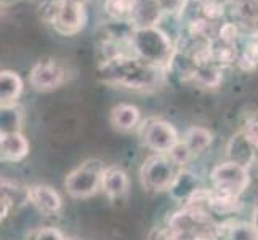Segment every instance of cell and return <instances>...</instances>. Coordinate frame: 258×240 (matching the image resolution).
Segmentation results:
<instances>
[{
	"mask_svg": "<svg viewBox=\"0 0 258 240\" xmlns=\"http://www.w3.org/2000/svg\"><path fill=\"white\" fill-rule=\"evenodd\" d=\"M96 75L103 84L133 92L157 90L165 80V69L154 66L137 55H120L100 63Z\"/></svg>",
	"mask_w": 258,
	"mask_h": 240,
	"instance_id": "obj_1",
	"label": "cell"
},
{
	"mask_svg": "<svg viewBox=\"0 0 258 240\" xmlns=\"http://www.w3.org/2000/svg\"><path fill=\"white\" fill-rule=\"evenodd\" d=\"M132 48L133 53L148 63L168 69L176 53V45L165 31L159 26L148 28H133L132 31Z\"/></svg>",
	"mask_w": 258,
	"mask_h": 240,
	"instance_id": "obj_2",
	"label": "cell"
},
{
	"mask_svg": "<svg viewBox=\"0 0 258 240\" xmlns=\"http://www.w3.org/2000/svg\"><path fill=\"white\" fill-rule=\"evenodd\" d=\"M183 170L170 154H153L145 158L140 168L141 186L148 192H165L170 191L175 178Z\"/></svg>",
	"mask_w": 258,
	"mask_h": 240,
	"instance_id": "obj_3",
	"label": "cell"
},
{
	"mask_svg": "<svg viewBox=\"0 0 258 240\" xmlns=\"http://www.w3.org/2000/svg\"><path fill=\"white\" fill-rule=\"evenodd\" d=\"M104 164L98 158L85 160L71 172L64 180L66 192L74 199H88L101 189Z\"/></svg>",
	"mask_w": 258,
	"mask_h": 240,
	"instance_id": "obj_4",
	"label": "cell"
},
{
	"mask_svg": "<svg viewBox=\"0 0 258 240\" xmlns=\"http://www.w3.org/2000/svg\"><path fill=\"white\" fill-rule=\"evenodd\" d=\"M210 183L213 191L241 197L250 184V173L247 167L233 160H226L213 167L210 172Z\"/></svg>",
	"mask_w": 258,
	"mask_h": 240,
	"instance_id": "obj_5",
	"label": "cell"
},
{
	"mask_svg": "<svg viewBox=\"0 0 258 240\" xmlns=\"http://www.w3.org/2000/svg\"><path fill=\"white\" fill-rule=\"evenodd\" d=\"M215 221L212 218V213L207 208L184 205L181 210L175 211L168 218L167 226L173 230V234L180 240H189L201 229L213 224Z\"/></svg>",
	"mask_w": 258,
	"mask_h": 240,
	"instance_id": "obj_6",
	"label": "cell"
},
{
	"mask_svg": "<svg viewBox=\"0 0 258 240\" xmlns=\"http://www.w3.org/2000/svg\"><path fill=\"white\" fill-rule=\"evenodd\" d=\"M140 138L143 144L148 149L154 150L156 154H168L181 141L172 123L161 119H151L143 122L140 128Z\"/></svg>",
	"mask_w": 258,
	"mask_h": 240,
	"instance_id": "obj_7",
	"label": "cell"
},
{
	"mask_svg": "<svg viewBox=\"0 0 258 240\" xmlns=\"http://www.w3.org/2000/svg\"><path fill=\"white\" fill-rule=\"evenodd\" d=\"M64 82H66V70L53 58H42L31 69L29 84L35 92L56 90Z\"/></svg>",
	"mask_w": 258,
	"mask_h": 240,
	"instance_id": "obj_8",
	"label": "cell"
},
{
	"mask_svg": "<svg viewBox=\"0 0 258 240\" xmlns=\"http://www.w3.org/2000/svg\"><path fill=\"white\" fill-rule=\"evenodd\" d=\"M87 23V12L85 5L76 4V2H68L63 0L61 4V10L58 13V18L53 28L61 35H76L77 32H81L85 28Z\"/></svg>",
	"mask_w": 258,
	"mask_h": 240,
	"instance_id": "obj_9",
	"label": "cell"
},
{
	"mask_svg": "<svg viewBox=\"0 0 258 240\" xmlns=\"http://www.w3.org/2000/svg\"><path fill=\"white\" fill-rule=\"evenodd\" d=\"M29 202L45 216H55L63 208L61 195L48 184L29 186Z\"/></svg>",
	"mask_w": 258,
	"mask_h": 240,
	"instance_id": "obj_10",
	"label": "cell"
},
{
	"mask_svg": "<svg viewBox=\"0 0 258 240\" xmlns=\"http://www.w3.org/2000/svg\"><path fill=\"white\" fill-rule=\"evenodd\" d=\"M101 189L108 195V199L112 202H123L127 199L130 191V180L128 175L122 170L120 167L112 165L106 167L103 173V184Z\"/></svg>",
	"mask_w": 258,
	"mask_h": 240,
	"instance_id": "obj_11",
	"label": "cell"
},
{
	"mask_svg": "<svg viewBox=\"0 0 258 240\" xmlns=\"http://www.w3.org/2000/svg\"><path fill=\"white\" fill-rule=\"evenodd\" d=\"M29 154V143L21 131L0 133V157L4 162H21Z\"/></svg>",
	"mask_w": 258,
	"mask_h": 240,
	"instance_id": "obj_12",
	"label": "cell"
},
{
	"mask_svg": "<svg viewBox=\"0 0 258 240\" xmlns=\"http://www.w3.org/2000/svg\"><path fill=\"white\" fill-rule=\"evenodd\" d=\"M164 16V12L159 0H137L135 15H133L132 28H148V26H157Z\"/></svg>",
	"mask_w": 258,
	"mask_h": 240,
	"instance_id": "obj_13",
	"label": "cell"
},
{
	"mask_svg": "<svg viewBox=\"0 0 258 240\" xmlns=\"http://www.w3.org/2000/svg\"><path fill=\"white\" fill-rule=\"evenodd\" d=\"M140 120H141L140 109L133 104H117L109 115V122L112 128L122 133H127L132 131L133 128H137Z\"/></svg>",
	"mask_w": 258,
	"mask_h": 240,
	"instance_id": "obj_14",
	"label": "cell"
},
{
	"mask_svg": "<svg viewBox=\"0 0 258 240\" xmlns=\"http://www.w3.org/2000/svg\"><path fill=\"white\" fill-rule=\"evenodd\" d=\"M199 188H202V186L199 184L198 175H194L192 172L183 168V170L178 173V176L175 178V181H173L172 188L168 192H170V197L175 202L186 203L191 199V195Z\"/></svg>",
	"mask_w": 258,
	"mask_h": 240,
	"instance_id": "obj_15",
	"label": "cell"
},
{
	"mask_svg": "<svg viewBox=\"0 0 258 240\" xmlns=\"http://www.w3.org/2000/svg\"><path fill=\"white\" fill-rule=\"evenodd\" d=\"M207 210L212 215H218V216H234L239 211L242 210V202L241 197H236V195H228V194H221L213 191L210 192V199L207 203Z\"/></svg>",
	"mask_w": 258,
	"mask_h": 240,
	"instance_id": "obj_16",
	"label": "cell"
},
{
	"mask_svg": "<svg viewBox=\"0 0 258 240\" xmlns=\"http://www.w3.org/2000/svg\"><path fill=\"white\" fill-rule=\"evenodd\" d=\"M23 93V80L13 70H2L0 72V103L2 108L15 106L18 98Z\"/></svg>",
	"mask_w": 258,
	"mask_h": 240,
	"instance_id": "obj_17",
	"label": "cell"
},
{
	"mask_svg": "<svg viewBox=\"0 0 258 240\" xmlns=\"http://www.w3.org/2000/svg\"><path fill=\"white\" fill-rule=\"evenodd\" d=\"M221 237L225 240H258V230L252 221L226 219L220 224Z\"/></svg>",
	"mask_w": 258,
	"mask_h": 240,
	"instance_id": "obj_18",
	"label": "cell"
},
{
	"mask_svg": "<svg viewBox=\"0 0 258 240\" xmlns=\"http://www.w3.org/2000/svg\"><path fill=\"white\" fill-rule=\"evenodd\" d=\"M255 154H256V150L245 139V136L242 135V131L236 133V135L231 138L229 144H228L229 160H233V162H237V164H241V165L248 168V167H250V164H253Z\"/></svg>",
	"mask_w": 258,
	"mask_h": 240,
	"instance_id": "obj_19",
	"label": "cell"
},
{
	"mask_svg": "<svg viewBox=\"0 0 258 240\" xmlns=\"http://www.w3.org/2000/svg\"><path fill=\"white\" fill-rule=\"evenodd\" d=\"M184 146L189 149L191 155H199L212 146L213 143V135L204 127H191L183 136Z\"/></svg>",
	"mask_w": 258,
	"mask_h": 240,
	"instance_id": "obj_20",
	"label": "cell"
},
{
	"mask_svg": "<svg viewBox=\"0 0 258 240\" xmlns=\"http://www.w3.org/2000/svg\"><path fill=\"white\" fill-rule=\"evenodd\" d=\"M137 0H106L104 13L108 15L114 23L130 24L135 15Z\"/></svg>",
	"mask_w": 258,
	"mask_h": 240,
	"instance_id": "obj_21",
	"label": "cell"
},
{
	"mask_svg": "<svg viewBox=\"0 0 258 240\" xmlns=\"http://www.w3.org/2000/svg\"><path fill=\"white\" fill-rule=\"evenodd\" d=\"M241 53L237 51L236 45H229L220 40H213L212 43V63L218 67H228L237 64Z\"/></svg>",
	"mask_w": 258,
	"mask_h": 240,
	"instance_id": "obj_22",
	"label": "cell"
},
{
	"mask_svg": "<svg viewBox=\"0 0 258 240\" xmlns=\"http://www.w3.org/2000/svg\"><path fill=\"white\" fill-rule=\"evenodd\" d=\"M191 82H194L201 88H217L223 82V74H221V67L215 64H206L199 66L194 70Z\"/></svg>",
	"mask_w": 258,
	"mask_h": 240,
	"instance_id": "obj_23",
	"label": "cell"
},
{
	"mask_svg": "<svg viewBox=\"0 0 258 240\" xmlns=\"http://www.w3.org/2000/svg\"><path fill=\"white\" fill-rule=\"evenodd\" d=\"M212 28H213L212 21H209L207 18H204V16H199V18H194V20L188 21L186 31H188V37L213 40V37L210 35L212 34Z\"/></svg>",
	"mask_w": 258,
	"mask_h": 240,
	"instance_id": "obj_24",
	"label": "cell"
},
{
	"mask_svg": "<svg viewBox=\"0 0 258 240\" xmlns=\"http://www.w3.org/2000/svg\"><path fill=\"white\" fill-rule=\"evenodd\" d=\"M2 133H12L20 131L21 128V112L18 109V106H8L2 108Z\"/></svg>",
	"mask_w": 258,
	"mask_h": 240,
	"instance_id": "obj_25",
	"label": "cell"
},
{
	"mask_svg": "<svg viewBox=\"0 0 258 240\" xmlns=\"http://www.w3.org/2000/svg\"><path fill=\"white\" fill-rule=\"evenodd\" d=\"M61 4H63V0H45V2L39 7V16L45 23L53 26L61 10Z\"/></svg>",
	"mask_w": 258,
	"mask_h": 240,
	"instance_id": "obj_26",
	"label": "cell"
},
{
	"mask_svg": "<svg viewBox=\"0 0 258 240\" xmlns=\"http://www.w3.org/2000/svg\"><path fill=\"white\" fill-rule=\"evenodd\" d=\"M225 15V2L221 0H202V16L209 21H217Z\"/></svg>",
	"mask_w": 258,
	"mask_h": 240,
	"instance_id": "obj_27",
	"label": "cell"
},
{
	"mask_svg": "<svg viewBox=\"0 0 258 240\" xmlns=\"http://www.w3.org/2000/svg\"><path fill=\"white\" fill-rule=\"evenodd\" d=\"M241 37V29L236 23H225L218 29V40L229 45H236V42Z\"/></svg>",
	"mask_w": 258,
	"mask_h": 240,
	"instance_id": "obj_28",
	"label": "cell"
},
{
	"mask_svg": "<svg viewBox=\"0 0 258 240\" xmlns=\"http://www.w3.org/2000/svg\"><path fill=\"white\" fill-rule=\"evenodd\" d=\"M168 154H170V155H172V158L175 160V162H176L178 165H181L183 168H184V165H186V164L189 162V158L192 157V155H191V152H189V149L184 146L183 141H180V143H178V144L170 150V152H168Z\"/></svg>",
	"mask_w": 258,
	"mask_h": 240,
	"instance_id": "obj_29",
	"label": "cell"
},
{
	"mask_svg": "<svg viewBox=\"0 0 258 240\" xmlns=\"http://www.w3.org/2000/svg\"><path fill=\"white\" fill-rule=\"evenodd\" d=\"M242 135L250 143V146L258 152V120L247 122L242 128Z\"/></svg>",
	"mask_w": 258,
	"mask_h": 240,
	"instance_id": "obj_30",
	"label": "cell"
},
{
	"mask_svg": "<svg viewBox=\"0 0 258 240\" xmlns=\"http://www.w3.org/2000/svg\"><path fill=\"white\" fill-rule=\"evenodd\" d=\"M148 240H180L168 226H156L151 229Z\"/></svg>",
	"mask_w": 258,
	"mask_h": 240,
	"instance_id": "obj_31",
	"label": "cell"
},
{
	"mask_svg": "<svg viewBox=\"0 0 258 240\" xmlns=\"http://www.w3.org/2000/svg\"><path fill=\"white\" fill-rule=\"evenodd\" d=\"M241 55L256 69L258 67V39H252L250 42H247Z\"/></svg>",
	"mask_w": 258,
	"mask_h": 240,
	"instance_id": "obj_32",
	"label": "cell"
},
{
	"mask_svg": "<svg viewBox=\"0 0 258 240\" xmlns=\"http://www.w3.org/2000/svg\"><path fill=\"white\" fill-rule=\"evenodd\" d=\"M34 240H66V237L56 227H42L35 232Z\"/></svg>",
	"mask_w": 258,
	"mask_h": 240,
	"instance_id": "obj_33",
	"label": "cell"
},
{
	"mask_svg": "<svg viewBox=\"0 0 258 240\" xmlns=\"http://www.w3.org/2000/svg\"><path fill=\"white\" fill-rule=\"evenodd\" d=\"M0 207H2L0 208V218H2V221H4V219H7L8 215H10V211L13 210V205L5 195H0Z\"/></svg>",
	"mask_w": 258,
	"mask_h": 240,
	"instance_id": "obj_34",
	"label": "cell"
},
{
	"mask_svg": "<svg viewBox=\"0 0 258 240\" xmlns=\"http://www.w3.org/2000/svg\"><path fill=\"white\" fill-rule=\"evenodd\" d=\"M252 223L253 226L256 227L258 230V200L255 202V205H253V211H252Z\"/></svg>",
	"mask_w": 258,
	"mask_h": 240,
	"instance_id": "obj_35",
	"label": "cell"
},
{
	"mask_svg": "<svg viewBox=\"0 0 258 240\" xmlns=\"http://www.w3.org/2000/svg\"><path fill=\"white\" fill-rule=\"evenodd\" d=\"M250 28H252V37L253 39H258V18L253 21V23H250Z\"/></svg>",
	"mask_w": 258,
	"mask_h": 240,
	"instance_id": "obj_36",
	"label": "cell"
},
{
	"mask_svg": "<svg viewBox=\"0 0 258 240\" xmlns=\"http://www.w3.org/2000/svg\"><path fill=\"white\" fill-rule=\"evenodd\" d=\"M68 2H76V4H82V5H85L88 0H68Z\"/></svg>",
	"mask_w": 258,
	"mask_h": 240,
	"instance_id": "obj_37",
	"label": "cell"
},
{
	"mask_svg": "<svg viewBox=\"0 0 258 240\" xmlns=\"http://www.w3.org/2000/svg\"><path fill=\"white\" fill-rule=\"evenodd\" d=\"M221 2H225V4H226V2H233V0H221Z\"/></svg>",
	"mask_w": 258,
	"mask_h": 240,
	"instance_id": "obj_38",
	"label": "cell"
},
{
	"mask_svg": "<svg viewBox=\"0 0 258 240\" xmlns=\"http://www.w3.org/2000/svg\"><path fill=\"white\" fill-rule=\"evenodd\" d=\"M66 240H73V238H66Z\"/></svg>",
	"mask_w": 258,
	"mask_h": 240,
	"instance_id": "obj_39",
	"label": "cell"
}]
</instances>
